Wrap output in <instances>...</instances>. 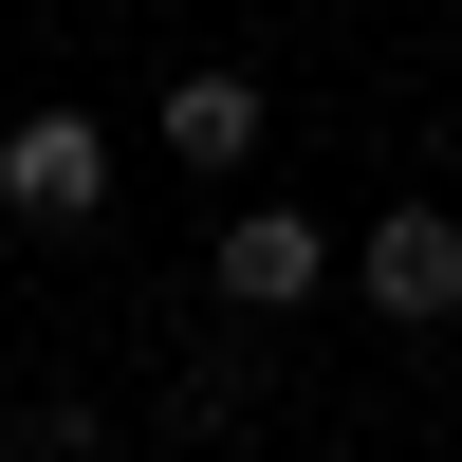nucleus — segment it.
<instances>
[{
	"instance_id": "1",
	"label": "nucleus",
	"mask_w": 462,
	"mask_h": 462,
	"mask_svg": "<svg viewBox=\"0 0 462 462\" xmlns=\"http://www.w3.org/2000/svg\"><path fill=\"white\" fill-rule=\"evenodd\" d=\"M352 296H370L389 333H444V315H462V204H370Z\"/></svg>"
},
{
	"instance_id": "4",
	"label": "nucleus",
	"mask_w": 462,
	"mask_h": 462,
	"mask_svg": "<svg viewBox=\"0 0 462 462\" xmlns=\"http://www.w3.org/2000/svg\"><path fill=\"white\" fill-rule=\"evenodd\" d=\"M148 130H167V167H185V185H241L278 111H259V74H222V56H185L167 93H148Z\"/></svg>"
},
{
	"instance_id": "2",
	"label": "nucleus",
	"mask_w": 462,
	"mask_h": 462,
	"mask_svg": "<svg viewBox=\"0 0 462 462\" xmlns=\"http://www.w3.org/2000/svg\"><path fill=\"white\" fill-rule=\"evenodd\" d=\"M204 296H222V315H296V296H333V222H296V204H222Z\"/></svg>"
},
{
	"instance_id": "3",
	"label": "nucleus",
	"mask_w": 462,
	"mask_h": 462,
	"mask_svg": "<svg viewBox=\"0 0 462 462\" xmlns=\"http://www.w3.org/2000/svg\"><path fill=\"white\" fill-rule=\"evenodd\" d=\"M0 204H19L37 241H74V222L111 204V130L93 111H19V130H0Z\"/></svg>"
},
{
	"instance_id": "5",
	"label": "nucleus",
	"mask_w": 462,
	"mask_h": 462,
	"mask_svg": "<svg viewBox=\"0 0 462 462\" xmlns=\"http://www.w3.org/2000/svg\"><path fill=\"white\" fill-rule=\"evenodd\" d=\"M111 426H93V389H56V407H19V462H93Z\"/></svg>"
}]
</instances>
